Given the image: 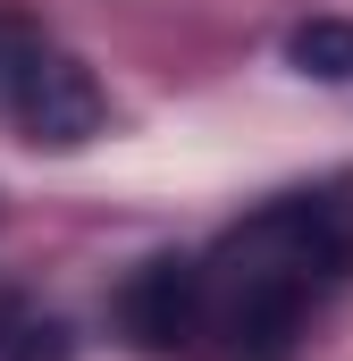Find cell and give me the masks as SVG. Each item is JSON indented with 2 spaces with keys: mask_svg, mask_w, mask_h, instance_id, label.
<instances>
[{
  "mask_svg": "<svg viewBox=\"0 0 353 361\" xmlns=\"http://www.w3.org/2000/svg\"><path fill=\"white\" fill-rule=\"evenodd\" d=\"M118 319L143 353H193V261L169 252L118 294Z\"/></svg>",
  "mask_w": 353,
  "mask_h": 361,
  "instance_id": "3",
  "label": "cell"
},
{
  "mask_svg": "<svg viewBox=\"0 0 353 361\" xmlns=\"http://www.w3.org/2000/svg\"><path fill=\"white\" fill-rule=\"evenodd\" d=\"M0 361H68V336H59V319L0 311Z\"/></svg>",
  "mask_w": 353,
  "mask_h": 361,
  "instance_id": "5",
  "label": "cell"
},
{
  "mask_svg": "<svg viewBox=\"0 0 353 361\" xmlns=\"http://www.w3.org/2000/svg\"><path fill=\"white\" fill-rule=\"evenodd\" d=\"M193 261V353L185 361H294L311 319L353 277V202L345 193H277L236 219Z\"/></svg>",
  "mask_w": 353,
  "mask_h": 361,
  "instance_id": "1",
  "label": "cell"
},
{
  "mask_svg": "<svg viewBox=\"0 0 353 361\" xmlns=\"http://www.w3.org/2000/svg\"><path fill=\"white\" fill-rule=\"evenodd\" d=\"M101 118H109V101L92 85V68L51 25H34L25 8L0 0V126L34 152H76L101 135Z\"/></svg>",
  "mask_w": 353,
  "mask_h": 361,
  "instance_id": "2",
  "label": "cell"
},
{
  "mask_svg": "<svg viewBox=\"0 0 353 361\" xmlns=\"http://www.w3.org/2000/svg\"><path fill=\"white\" fill-rule=\"evenodd\" d=\"M286 59H294L303 76H320V85H353V25H345V17H320V25H294Z\"/></svg>",
  "mask_w": 353,
  "mask_h": 361,
  "instance_id": "4",
  "label": "cell"
}]
</instances>
